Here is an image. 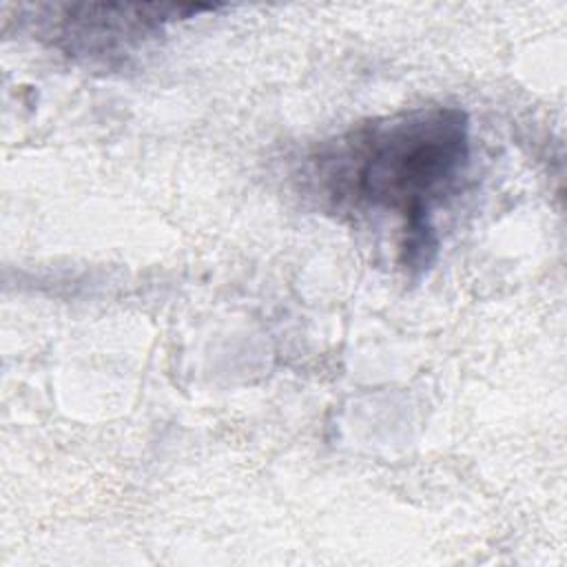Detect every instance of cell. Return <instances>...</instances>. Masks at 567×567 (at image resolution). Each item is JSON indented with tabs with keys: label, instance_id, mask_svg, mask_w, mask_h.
<instances>
[{
	"label": "cell",
	"instance_id": "obj_1",
	"mask_svg": "<svg viewBox=\"0 0 567 567\" xmlns=\"http://www.w3.org/2000/svg\"><path fill=\"white\" fill-rule=\"evenodd\" d=\"M321 199L346 213H383L401 221L403 264L432 261V215L470 164V122L454 106H423L359 124L310 157Z\"/></svg>",
	"mask_w": 567,
	"mask_h": 567
},
{
	"label": "cell",
	"instance_id": "obj_2",
	"mask_svg": "<svg viewBox=\"0 0 567 567\" xmlns=\"http://www.w3.org/2000/svg\"><path fill=\"white\" fill-rule=\"evenodd\" d=\"M210 7L186 4H133V2H75L53 4V40L71 55L104 58L128 53L131 47L162 31L177 18L206 11Z\"/></svg>",
	"mask_w": 567,
	"mask_h": 567
}]
</instances>
